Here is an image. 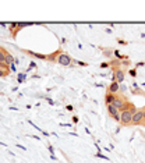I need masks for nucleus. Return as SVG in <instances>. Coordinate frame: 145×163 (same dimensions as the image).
Wrapping results in <instances>:
<instances>
[{"label":"nucleus","instance_id":"f257e3e1","mask_svg":"<svg viewBox=\"0 0 145 163\" xmlns=\"http://www.w3.org/2000/svg\"><path fill=\"white\" fill-rule=\"evenodd\" d=\"M57 63L64 65V67H70V65L74 63V59H71V56L67 54V53H62V54L57 57Z\"/></svg>","mask_w":145,"mask_h":163},{"label":"nucleus","instance_id":"f03ea898","mask_svg":"<svg viewBox=\"0 0 145 163\" xmlns=\"http://www.w3.org/2000/svg\"><path fill=\"white\" fill-rule=\"evenodd\" d=\"M144 123V110L142 109H138L135 113L133 114V121H131V126H140Z\"/></svg>","mask_w":145,"mask_h":163},{"label":"nucleus","instance_id":"7ed1b4c3","mask_svg":"<svg viewBox=\"0 0 145 163\" xmlns=\"http://www.w3.org/2000/svg\"><path fill=\"white\" fill-rule=\"evenodd\" d=\"M120 113H121V120H120L121 126H130L133 121V113L130 110H121Z\"/></svg>","mask_w":145,"mask_h":163},{"label":"nucleus","instance_id":"20e7f679","mask_svg":"<svg viewBox=\"0 0 145 163\" xmlns=\"http://www.w3.org/2000/svg\"><path fill=\"white\" fill-rule=\"evenodd\" d=\"M119 82V84H123L124 81V71L121 68H116L114 73H113V77H112V82Z\"/></svg>","mask_w":145,"mask_h":163},{"label":"nucleus","instance_id":"39448f33","mask_svg":"<svg viewBox=\"0 0 145 163\" xmlns=\"http://www.w3.org/2000/svg\"><path fill=\"white\" fill-rule=\"evenodd\" d=\"M112 105H114V106H116V107H117V109L121 112V110L126 107V105H127V100L123 98V96H117V95H116V98H114V100H113Z\"/></svg>","mask_w":145,"mask_h":163},{"label":"nucleus","instance_id":"423d86ee","mask_svg":"<svg viewBox=\"0 0 145 163\" xmlns=\"http://www.w3.org/2000/svg\"><path fill=\"white\" fill-rule=\"evenodd\" d=\"M108 92H110V94H113V95H117L119 92H120V84L119 82H112L110 85H109V91Z\"/></svg>","mask_w":145,"mask_h":163},{"label":"nucleus","instance_id":"0eeeda50","mask_svg":"<svg viewBox=\"0 0 145 163\" xmlns=\"http://www.w3.org/2000/svg\"><path fill=\"white\" fill-rule=\"evenodd\" d=\"M106 109H108V112H109V114H110L112 117L114 116V114L120 113V110H119V109H117L114 105H112V103H110V105H106Z\"/></svg>","mask_w":145,"mask_h":163},{"label":"nucleus","instance_id":"6e6552de","mask_svg":"<svg viewBox=\"0 0 145 163\" xmlns=\"http://www.w3.org/2000/svg\"><path fill=\"white\" fill-rule=\"evenodd\" d=\"M28 54H31L33 57H36V59H42V60H48V56H45V54H41V53H35V52H31V50H25Z\"/></svg>","mask_w":145,"mask_h":163},{"label":"nucleus","instance_id":"1a4fd4ad","mask_svg":"<svg viewBox=\"0 0 145 163\" xmlns=\"http://www.w3.org/2000/svg\"><path fill=\"white\" fill-rule=\"evenodd\" d=\"M62 53H63L62 50H57V52H54V53L49 54V56H48V60H50V62H57V57H59Z\"/></svg>","mask_w":145,"mask_h":163},{"label":"nucleus","instance_id":"9d476101","mask_svg":"<svg viewBox=\"0 0 145 163\" xmlns=\"http://www.w3.org/2000/svg\"><path fill=\"white\" fill-rule=\"evenodd\" d=\"M114 98H116V95H113V94H110V92H108V94H106V96H105V102H106V105L113 103Z\"/></svg>","mask_w":145,"mask_h":163},{"label":"nucleus","instance_id":"9b49d317","mask_svg":"<svg viewBox=\"0 0 145 163\" xmlns=\"http://www.w3.org/2000/svg\"><path fill=\"white\" fill-rule=\"evenodd\" d=\"M14 60H16V59H14L9 52H6V63H7L9 65H11V64H14Z\"/></svg>","mask_w":145,"mask_h":163},{"label":"nucleus","instance_id":"f8f14e48","mask_svg":"<svg viewBox=\"0 0 145 163\" xmlns=\"http://www.w3.org/2000/svg\"><path fill=\"white\" fill-rule=\"evenodd\" d=\"M113 56H114L117 60H124V59H129L127 56H123V54H120V52H119V50H113Z\"/></svg>","mask_w":145,"mask_h":163},{"label":"nucleus","instance_id":"ddd939ff","mask_svg":"<svg viewBox=\"0 0 145 163\" xmlns=\"http://www.w3.org/2000/svg\"><path fill=\"white\" fill-rule=\"evenodd\" d=\"M103 56H105V57H112V56H113V50H109V49L103 50Z\"/></svg>","mask_w":145,"mask_h":163},{"label":"nucleus","instance_id":"4468645a","mask_svg":"<svg viewBox=\"0 0 145 163\" xmlns=\"http://www.w3.org/2000/svg\"><path fill=\"white\" fill-rule=\"evenodd\" d=\"M95 156H96V158H100V159H105V160H109V158H108V156H105V155H102L100 152H98Z\"/></svg>","mask_w":145,"mask_h":163},{"label":"nucleus","instance_id":"2eb2a0df","mask_svg":"<svg viewBox=\"0 0 145 163\" xmlns=\"http://www.w3.org/2000/svg\"><path fill=\"white\" fill-rule=\"evenodd\" d=\"M109 67H110V63H106V62L100 63V68H109Z\"/></svg>","mask_w":145,"mask_h":163},{"label":"nucleus","instance_id":"dca6fc26","mask_svg":"<svg viewBox=\"0 0 145 163\" xmlns=\"http://www.w3.org/2000/svg\"><path fill=\"white\" fill-rule=\"evenodd\" d=\"M74 63H77L78 65H81V67H85V65H88L85 62H80V60H74Z\"/></svg>","mask_w":145,"mask_h":163},{"label":"nucleus","instance_id":"f3484780","mask_svg":"<svg viewBox=\"0 0 145 163\" xmlns=\"http://www.w3.org/2000/svg\"><path fill=\"white\" fill-rule=\"evenodd\" d=\"M25 77H27L25 74H20V75H18V82H22L25 80Z\"/></svg>","mask_w":145,"mask_h":163},{"label":"nucleus","instance_id":"a211bd4d","mask_svg":"<svg viewBox=\"0 0 145 163\" xmlns=\"http://www.w3.org/2000/svg\"><path fill=\"white\" fill-rule=\"evenodd\" d=\"M129 88L126 86V85H123V84H120V92H126Z\"/></svg>","mask_w":145,"mask_h":163},{"label":"nucleus","instance_id":"6ab92c4d","mask_svg":"<svg viewBox=\"0 0 145 163\" xmlns=\"http://www.w3.org/2000/svg\"><path fill=\"white\" fill-rule=\"evenodd\" d=\"M7 74H9L7 71H4V70L0 68V77H7Z\"/></svg>","mask_w":145,"mask_h":163},{"label":"nucleus","instance_id":"aec40b11","mask_svg":"<svg viewBox=\"0 0 145 163\" xmlns=\"http://www.w3.org/2000/svg\"><path fill=\"white\" fill-rule=\"evenodd\" d=\"M129 73H130V75H133V77H137V71H135V68H133V70H130Z\"/></svg>","mask_w":145,"mask_h":163},{"label":"nucleus","instance_id":"412c9836","mask_svg":"<svg viewBox=\"0 0 145 163\" xmlns=\"http://www.w3.org/2000/svg\"><path fill=\"white\" fill-rule=\"evenodd\" d=\"M49 152H50V155H54V148L52 147V145H49Z\"/></svg>","mask_w":145,"mask_h":163},{"label":"nucleus","instance_id":"4be33fe9","mask_svg":"<svg viewBox=\"0 0 145 163\" xmlns=\"http://www.w3.org/2000/svg\"><path fill=\"white\" fill-rule=\"evenodd\" d=\"M16 145H17L18 148H20V149H22V151H27V148H25V147H22L21 144H16Z\"/></svg>","mask_w":145,"mask_h":163},{"label":"nucleus","instance_id":"5701e85b","mask_svg":"<svg viewBox=\"0 0 145 163\" xmlns=\"http://www.w3.org/2000/svg\"><path fill=\"white\" fill-rule=\"evenodd\" d=\"M144 64H145L144 62H138V63L135 64V67H142V65H144Z\"/></svg>","mask_w":145,"mask_h":163},{"label":"nucleus","instance_id":"b1692460","mask_svg":"<svg viewBox=\"0 0 145 163\" xmlns=\"http://www.w3.org/2000/svg\"><path fill=\"white\" fill-rule=\"evenodd\" d=\"M119 43H120V45H127V42L123 41V39H119Z\"/></svg>","mask_w":145,"mask_h":163},{"label":"nucleus","instance_id":"393cba45","mask_svg":"<svg viewBox=\"0 0 145 163\" xmlns=\"http://www.w3.org/2000/svg\"><path fill=\"white\" fill-rule=\"evenodd\" d=\"M73 123H78V117H77V116L73 117Z\"/></svg>","mask_w":145,"mask_h":163},{"label":"nucleus","instance_id":"a878e982","mask_svg":"<svg viewBox=\"0 0 145 163\" xmlns=\"http://www.w3.org/2000/svg\"><path fill=\"white\" fill-rule=\"evenodd\" d=\"M10 70H13V71H16V64H11V65H10Z\"/></svg>","mask_w":145,"mask_h":163},{"label":"nucleus","instance_id":"bb28decb","mask_svg":"<svg viewBox=\"0 0 145 163\" xmlns=\"http://www.w3.org/2000/svg\"><path fill=\"white\" fill-rule=\"evenodd\" d=\"M142 110H144V118H145V107H144V109H142Z\"/></svg>","mask_w":145,"mask_h":163},{"label":"nucleus","instance_id":"cd10ccee","mask_svg":"<svg viewBox=\"0 0 145 163\" xmlns=\"http://www.w3.org/2000/svg\"><path fill=\"white\" fill-rule=\"evenodd\" d=\"M142 124H144V126H145V118H144V123H142Z\"/></svg>","mask_w":145,"mask_h":163}]
</instances>
